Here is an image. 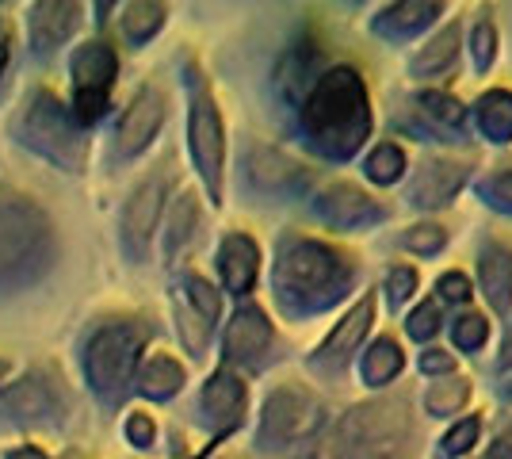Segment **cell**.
<instances>
[{
    "label": "cell",
    "mask_w": 512,
    "mask_h": 459,
    "mask_svg": "<svg viewBox=\"0 0 512 459\" xmlns=\"http://www.w3.org/2000/svg\"><path fill=\"white\" fill-rule=\"evenodd\" d=\"M302 131L329 161H352L371 138V96L352 66L325 69L299 104Z\"/></svg>",
    "instance_id": "obj_1"
},
{
    "label": "cell",
    "mask_w": 512,
    "mask_h": 459,
    "mask_svg": "<svg viewBox=\"0 0 512 459\" xmlns=\"http://www.w3.org/2000/svg\"><path fill=\"white\" fill-rule=\"evenodd\" d=\"M356 268L333 245L314 238H287L279 245L276 295L291 314H318L341 303L352 287Z\"/></svg>",
    "instance_id": "obj_2"
},
{
    "label": "cell",
    "mask_w": 512,
    "mask_h": 459,
    "mask_svg": "<svg viewBox=\"0 0 512 459\" xmlns=\"http://www.w3.org/2000/svg\"><path fill=\"white\" fill-rule=\"evenodd\" d=\"M54 226L39 203L0 192V287H20L50 268Z\"/></svg>",
    "instance_id": "obj_3"
},
{
    "label": "cell",
    "mask_w": 512,
    "mask_h": 459,
    "mask_svg": "<svg viewBox=\"0 0 512 459\" xmlns=\"http://www.w3.org/2000/svg\"><path fill=\"white\" fill-rule=\"evenodd\" d=\"M16 134H20L23 146L43 153L46 161H54V165H62V169H77V165L85 161V134H81V123L69 119L62 111V104H58L50 92H39V96L23 108L20 123H16Z\"/></svg>",
    "instance_id": "obj_4"
},
{
    "label": "cell",
    "mask_w": 512,
    "mask_h": 459,
    "mask_svg": "<svg viewBox=\"0 0 512 459\" xmlns=\"http://www.w3.org/2000/svg\"><path fill=\"white\" fill-rule=\"evenodd\" d=\"M188 88H192V111H188V146H192V161L211 199H222V169H226V131H222V115L214 104L211 88L199 77V69L188 73Z\"/></svg>",
    "instance_id": "obj_5"
},
{
    "label": "cell",
    "mask_w": 512,
    "mask_h": 459,
    "mask_svg": "<svg viewBox=\"0 0 512 459\" xmlns=\"http://www.w3.org/2000/svg\"><path fill=\"white\" fill-rule=\"evenodd\" d=\"M138 352H142V333L134 326H107L92 337L85 356V372L88 383L104 398H115V394L127 387L130 372L138 364Z\"/></svg>",
    "instance_id": "obj_6"
},
{
    "label": "cell",
    "mask_w": 512,
    "mask_h": 459,
    "mask_svg": "<svg viewBox=\"0 0 512 459\" xmlns=\"http://www.w3.org/2000/svg\"><path fill=\"white\" fill-rule=\"evenodd\" d=\"M321 425V406L299 387H279L268 406H264V421H260V440L268 448L276 444H291V440L310 437Z\"/></svg>",
    "instance_id": "obj_7"
},
{
    "label": "cell",
    "mask_w": 512,
    "mask_h": 459,
    "mask_svg": "<svg viewBox=\"0 0 512 459\" xmlns=\"http://www.w3.org/2000/svg\"><path fill=\"white\" fill-rule=\"evenodd\" d=\"M314 215L333 230H367V226H379L386 219V207L367 192H360L356 184L337 180L314 196Z\"/></svg>",
    "instance_id": "obj_8"
},
{
    "label": "cell",
    "mask_w": 512,
    "mask_h": 459,
    "mask_svg": "<svg viewBox=\"0 0 512 459\" xmlns=\"http://www.w3.org/2000/svg\"><path fill=\"white\" fill-rule=\"evenodd\" d=\"M470 161H455V157H428L417 165V173L409 180V203L421 211H436L448 207L451 199L467 188Z\"/></svg>",
    "instance_id": "obj_9"
},
{
    "label": "cell",
    "mask_w": 512,
    "mask_h": 459,
    "mask_svg": "<svg viewBox=\"0 0 512 459\" xmlns=\"http://www.w3.org/2000/svg\"><path fill=\"white\" fill-rule=\"evenodd\" d=\"M165 188H169L165 176H150L127 199V211H123V245H127V253L134 261H142L150 253L153 230H157V219L165 211Z\"/></svg>",
    "instance_id": "obj_10"
},
{
    "label": "cell",
    "mask_w": 512,
    "mask_h": 459,
    "mask_svg": "<svg viewBox=\"0 0 512 459\" xmlns=\"http://www.w3.org/2000/svg\"><path fill=\"white\" fill-rule=\"evenodd\" d=\"M440 12H444V0H394L371 20V35H379L386 43H409L440 20Z\"/></svg>",
    "instance_id": "obj_11"
},
{
    "label": "cell",
    "mask_w": 512,
    "mask_h": 459,
    "mask_svg": "<svg viewBox=\"0 0 512 459\" xmlns=\"http://www.w3.org/2000/svg\"><path fill=\"white\" fill-rule=\"evenodd\" d=\"M459 50H463V23L451 20L409 58V77L413 81H444L459 66Z\"/></svg>",
    "instance_id": "obj_12"
},
{
    "label": "cell",
    "mask_w": 512,
    "mask_h": 459,
    "mask_svg": "<svg viewBox=\"0 0 512 459\" xmlns=\"http://www.w3.org/2000/svg\"><path fill=\"white\" fill-rule=\"evenodd\" d=\"M161 123H165V96L157 88H142L119 123V150L127 157L142 153L153 142V134L161 131Z\"/></svg>",
    "instance_id": "obj_13"
},
{
    "label": "cell",
    "mask_w": 512,
    "mask_h": 459,
    "mask_svg": "<svg viewBox=\"0 0 512 459\" xmlns=\"http://www.w3.org/2000/svg\"><path fill=\"white\" fill-rule=\"evenodd\" d=\"M81 23V0H35L31 8V43L39 54L62 46Z\"/></svg>",
    "instance_id": "obj_14"
},
{
    "label": "cell",
    "mask_w": 512,
    "mask_h": 459,
    "mask_svg": "<svg viewBox=\"0 0 512 459\" xmlns=\"http://www.w3.org/2000/svg\"><path fill=\"white\" fill-rule=\"evenodd\" d=\"M249 180H253L256 192H268V196H291V192H299L302 184H306V169H302L299 161H291L287 153L279 150H268V146H260V150L249 153Z\"/></svg>",
    "instance_id": "obj_15"
},
{
    "label": "cell",
    "mask_w": 512,
    "mask_h": 459,
    "mask_svg": "<svg viewBox=\"0 0 512 459\" xmlns=\"http://www.w3.org/2000/svg\"><path fill=\"white\" fill-rule=\"evenodd\" d=\"M371 310H375V299L363 295L360 303L352 306L341 322H337V329L325 337V345H321L318 356H314V368H337V364L348 360V352H356V345H360L367 326H371Z\"/></svg>",
    "instance_id": "obj_16"
},
{
    "label": "cell",
    "mask_w": 512,
    "mask_h": 459,
    "mask_svg": "<svg viewBox=\"0 0 512 459\" xmlns=\"http://www.w3.org/2000/svg\"><path fill=\"white\" fill-rule=\"evenodd\" d=\"M218 272H222V284L234 295H245L256 284V272H260V249L253 238L245 234H230L218 249Z\"/></svg>",
    "instance_id": "obj_17"
},
{
    "label": "cell",
    "mask_w": 512,
    "mask_h": 459,
    "mask_svg": "<svg viewBox=\"0 0 512 459\" xmlns=\"http://www.w3.org/2000/svg\"><path fill=\"white\" fill-rule=\"evenodd\" d=\"M268 345H272V326H268L264 310L241 306L234 322L226 326V356L230 360H256Z\"/></svg>",
    "instance_id": "obj_18"
},
{
    "label": "cell",
    "mask_w": 512,
    "mask_h": 459,
    "mask_svg": "<svg viewBox=\"0 0 512 459\" xmlns=\"http://www.w3.org/2000/svg\"><path fill=\"white\" fill-rule=\"evenodd\" d=\"M478 284H482L493 310H501V314L509 310V303H512V249L509 245H501V241L482 245V253H478Z\"/></svg>",
    "instance_id": "obj_19"
},
{
    "label": "cell",
    "mask_w": 512,
    "mask_h": 459,
    "mask_svg": "<svg viewBox=\"0 0 512 459\" xmlns=\"http://www.w3.org/2000/svg\"><path fill=\"white\" fill-rule=\"evenodd\" d=\"M115 50L104 43H88L73 54V85L77 92H107L115 81Z\"/></svg>",
    "instance_id": "obj_20"
},
{
    "label": "cell",
    "mask_w": 512,
    "mask_h": 459,
    "mask_svg": "<svg viewBox=\"0 0 512 459\" xmlns=\"http://www.w3.org/2000/svg\"><path fill=\"white\" fill-rule=\"evenodd\" d=\"M474 123L482 138H490L497 146L512 142V92L509 88H490L486 96H478L474 104Z\"/></svg>",
    "instance_id": "obj_21"
},
{
    "label": "cell",
    "mask_w": 512,
    "mask_h": 459,
    "mask_svg": "<svg viewBox=\"0 0 512 459\" xmlns=\"http://www.w3.org/2000/svg\"><path fill=\"white\" fill-rule=\"evenodd\" d=\"M203 410L211 417L214 425H234L241 410H245V387L241 379H234L230 372H218L203 387Z\"/></svg>",
    "instance_id": "obj_22"
},
{
    "label": "cell",
    "mask_w": 512,
    "mask_h": 459,
    "mask_svg": "<svg viewBox=\"0 0 512 459\" xmlns=\"http://www.w3.org/2000/svg\"><path fill=\"white\" fill-rule=\"evenodd\" d=\"M314 69H318V54H314V46L310 43H299L287 50V58H283V69H279V88H283V96L287 100H295L302 104V96L310 92V85L318 81L314 77Z\"/></svg>",
    "instance_id": "obj_23"
},
{
    "label": "cell",
    "mask_w": 512,
    "mask_h": 459,
    "mask_svg": "<svg viewBox=\"0 0 512 459\" xmlns=\"http://www.w3.org/2000/svg\"><path fill=\"white\" fill-rule=\"evenodd\" d=\"M421 115L428 119V127L440 134H459L467 127V108L448 96V92H421Z\"/></svg>",
    "instance_id": "obj_24"
},
{
    "label": "cell",
    "mask_w": 512,
    "mask_h": 459,
    "mask_svg": "<svg viewBox=\"0 0 512 459\" xmlns=\"http://www.w3.org/2000/svg\"><path fill=\"white\" fill-rule=\"evenodd\" d=\"M165 23V0H130L123 12V35L134 46L150 43Z\"/></svg>",
    "instance_id": "obj_25"
},
{
    "label": "cell",
    "mask_w": 512,
    "mask_h": 459,
    "mask_svg": "<svg viewBox=\"0 0 512 459\" xmlns=\"http://www.w3.org/2000/svg\"><path fill=\"white\" fill-rule=\"evenodd\" d=\"M406 153L398 150L394 142H379L375 150L367 153V161H363V176L371 180V184H379V188H390V184H398L402 176H406Z\"/></svg>",
    "instance_id": "obj_26"
},
{
    "label": "cell",
    "mask_w": 512,
    "mask_h": 459,
    "mask_svg": "<svg viewBox=\"0 0 512 459\" xmlns=\"http://www.w3.org/2000/svg\"><path fill=\"white\" fill-rule=\"evenodd\" d=\"M402 349L390 341V337H379L371 349L363 352V379L371 383V387H383V383H390L394 375L402 372Z\"/></svg>",
    "instance_id": "obj_27"
},
{
    "label": "cell",
    "mask_w": 512,
    "mask_h": 459,
    "mask_svg": "<svg viewBox=\"0 0 512 459\" xmlns=\"http://www.w3.org/2000/svg\"><path fill=\"white\" fill-rule=\"evenodd\" d=\"M138 387H142V394H150V398H172V394L184 387V368L172 356H153L150 364L142 368Z\"/></svg>",
    "instance_id": "obj_28"
},
{
    "label": "cell",
    "mask_w": 512,
    "mask_h": 459,
    "mask_svg": "<svg viewBox=\"0 0 512 459\" xmlns=\"http://www.w3.org/2000/svg\"><path fill=\"white\" fill-rule=\"evenodd\" d=\"M46 402H50V398H46V387L39 383V379H31V375H27L23 383H16L12 391L0 398V410H4V414L27 417V414H43Z\"/></svg>",
    "instance_id": "obj_29"
},
{
    "label": "cell",
    "mask_w": 512,
    "mask_h": 459,
    "mask_svg": "<svg viewBox=\"0 0 512 459\" xmlns=\"http://www.w3.org/2000/svg\"><path fill=\"white\" fill-rule=\"evenodd\" d=\"M493 58H497V27H493L490 12L482 8V16L470 27V62L478 73H490Z\"/></svg>",
    "instance_id": "obj_30"
},
{
    "label": "cell",
    "mask_w": 512,
    "mask_h": 459,
    "mask_svg": "<svg viewBox=\"0 0 512 459\" xmlns=\"http://www.w3.org/2000/svg\"><path fill=\"white\" fill-rule=\"evenodd\" d=\"M195 219H199V211H195V196H180L176 203H172L169 234H165V253H169V257H176V253H180V245L192 238Z\"/></svg>",
    "instance_id": "obj_31"
},
{
    "label": "cell",
    "mask_w": 512,
    "mask_h": 459,
    "mask_svg": "<svg viewBox=\"0 0 512 459\" xmlns=\"http://www.w3.org/2000/svg\"><path fill=\"white\" fill-rule=\"evenodd\" d=\"M478 199H482L486 207H493V211L512 215V169L482 176V180H478Z\"/></svg>",
    "instance_id": "obj_32"
},
{
    "label": "cell",
    "mask_w": 512,
    "mask_h": 459,
    "mask_svg": "<svg viewBox=\"0 0 512 459\" xmlns=\"http://www.w3.org/2000/svg\"><path fill=\"white\" fill-rule=\"evenodd\" d=\"M467 379H444V383H436L432 391L425 394V406L432 414H455L463 402H467Z\"/></svg>",
    "instance_id": "obj_33"
},
{
    "label": "cell",
    "mask_w": 512,
    "mask_h": 459,
    "mask_svg": "<svg viewBox=\"0 0 512 459\" xmlns=\"http://www.w3.org/2000/svg\"><path fill=\"white\" fill-rule=\"evenodd\" d=\"M444 245H448V234H444L440 226H432V222L409 226L406 234H402V249L417 253V257H432V253H440Z\"/></svg>",
    "instance_id": "obj_34"
},
{
    "label": "cell",
    "mask_w": 512,
    "mask_h": 459,
    "mask_svg": "<svg viewBox=\"0 0 512 459\" xmlns=\"http://www.w3.org/2000/svg\"><path fill=\"white\" fill-rule=\"evenodd\" d=\"M188 299H192L195 314L211 326L214 318H218V310H222V299H218V291H214L207 280H199V276H188Z\"/></svg>",
    "instance_id": "obj_35"
},
{
    "label": "cell",
    "mask_w": 512,
    "mask_h": 459,
    "mask_svg": "<svg viewBox=\"0 0 512 459\" xmlns=\"http://www.w3.org/2000/svg\"><path fill=\"white\" fill-rule=\"evenodd\" d=\"M486 337H490V326H486L482 314H463V318L455 322V345L463 352H478L486 345Z\"/></svg>",
    "instance_id": "obj_36"
},
{
    "label": "cell",
    "mask_w": 512,
    "mask_h": 459,
    "mask_svg": "<svg viewBox=\"0 0 512 459\" xmlns=\"http://www.w3.org/2000/svg\"><path fill=\"white\" fill-rule=\"evenodd\" d=\"M413 291H417V272L409 264L390 268V276H386V299H390V306H402Z\"/></svg>",
    "instance_id": "obj_37"
},
{
    "label": "cell",
    "mask_w": 512,
    "mask_h": 459,
    "mask_svg": "<svg viewBox=\"0 0 512 459\" xmlns=\"http://www.w3.org/2000/svg\"><path fill=\"white\" fill-rule=\"evenodd\" d=\"M474 440H478V417H467V421H459L448 437H444L440 459H451V456H459V452H467Z\"/></svg>",
    "instance_id": "obj_38"
},
{
    "label": "cell",
    "mask_w": 512,
    "mask_h": 459,
    "mask_svg": "<svg viewBox=\"0 0 512 459\" xmlns=\"http://www.w3.org/2000/svg\"><path fill=\"white\" fill-rule=\"evenodd\" d=\"M406 329H409V337H413V341H428V337L440 329V306H436V303H421L417 310H413V314H409Z\"/></svg>",
    "instance_id": "obj_39"
},
{
    "label": "cell",
    "mask_w": 512,
    "mask_h": 459,
    "mask_svg": "<svg viewBox=\"0 0 512 459\" xmlns=\"http://www.w3.org/2000/svg\"><path fill=\"white\" fill-rule=\"evenodd\" d=\"M107 111V92H77V104H73V119L77 123H92Z\"/></svg>",
    "instance_id": "obj_40"
},
{
    "label": "cell",
    "mask_w": 512,
    "mask_h": 459,
    "mask_svg": "<svg viewBox=\"0 0 512 459\" xmlns=\"http://www.w3.org/2000/svg\"><path fill=\"white\" fill-rule=\"evenodd\" d=\"M436 291H440V299H448V303H463L470 295V280L463 272H448V276H440Z\"/></svg>",
    "instance_id": "obj_41"
},
{
    "label": "cell",
    "mask_w": 512,
    "mask_h": 459,
    "mask_svg": "<svg viewBox=\"0 0 512 459\" xmlns=\"http://www.w3.org/2000/svg\"><path fill=\"white\" fill-rule=\"evenodd\" d=\"M421 372H428V375H451V372H455V360H451L444 349H428L425 356H421Z\"/></svg>",
    "instance_id": "obj_42"
},
{
    "label": "cell",
    "mask_w": 512,
    "mask_h": 459,
    "mask_svg": "<svg viewBox=\"0 0 512 459\" xmlns=\"http://www.w3.org/2000/svg\"><path fill=\"white\" fill-rule=\"evenodd\" d=\"M127 437L138 444V448H150L153 444V421L146 414H134L127 421Z\"/></svg>",
    "instance_id": "obj_43"
},
{
    "label": "cell",
    "mask_w": 512,
    "mask_h": 459,
    "mask_svg": "<svg viewBox=\"0 0 512 459\" xmlns=\"http://www.w3.org/2000/svg\"><path fill=\"white\" fill-rule=\"evenodd\" d=\"M493 459H512V429L501 440H497V448H493Z\"/></svg>",
    "instance_id": "obj_44"
},
{
    "label": "cell",
    "mask_w": 512,
    "mask_h": 459,
    "mask_svg": "<svg viewBox=\"0 0 512 459\" xmlns=\"http://www.w3.org/2000/svg\"><path fill=\"white\" fill-rule=\"evenodd\" d=\"M12 459H46L39 448H20V452H12Z\"/></svg>",
    "instance_id": "obj_45"
},
{
    "label": "cell",
    "mask_w": 512,
    "mask_h": 459,
    "mask_svg": "<svg viewBox=\"0 0 512 459\" xmlns=\"http://www.w3.org/2000/svg\"><path fill=\"white\" fill-rule=\"evenodd\" d=\"M501 364H512V326H509V337H505V349H501Z\"/></svg>",
    "instance_id": "obj_46"
},
{
    "label": "cell",
    "mask_w": 512,
    "mask_h": 459,
    "mask_svg": "<svg viewBox=\"0 0 512 459\" xmlns=\"http://www.w3.org/2000/svg\"><path fill=\"white\" fill-rule=\"evenodd\" d=\"M8 62V31H0V69Z\"/></svg>",
    "instance_id": "obj_47"
},
{
    "label": "cell",
    "mask_w": 512,
    "mask_h": 459,
    "mask_svg": "<svg viewBox=\"0 0 512 459\" xmlns=\"http://www.w3.org/2000/svg\"><path fill=\"white\" fill-rule=\"evenodd\" d=\"M111 8V0H100V12H107Z\"/></svg>",
    "instance_id": "obj_48"
},
{
    "label": "cell",
    "mask_w": 512,
    "mask_h": 459,
    "mask_svg": "<svg viewBox=\"0 0 512 459\" xmlns=\"http://www.w3.org/2000/svg\"><path fill=\"white\" fill-rule=\"evenodd\" d=\"M4 372H8V364H4V360H0V379H4Z\"/></svg>",
    "instance_id": "obj_49"
},
{
    "label": "cell",
    "mask_w": 512,
    "mask_h": 459,
    "mask_svg": "<svg viewBox=\"0 0 512 459\" xmlns=\"http://www.w3.org/2000/svg\"><path fill=\"white\" fill-rule=\"evenodd\" d=\"M348 4H363V0H348Z\"/></svg>",
    "instance_id": "obj_50"
}]
</instances>
